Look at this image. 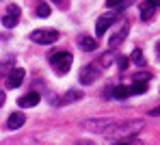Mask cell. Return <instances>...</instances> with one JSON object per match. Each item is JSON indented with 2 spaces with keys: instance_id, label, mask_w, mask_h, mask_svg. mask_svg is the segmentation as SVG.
<instances>
[{
  "instance_id": "cell-1",
  "label": "cell",
  "mask_w": 160,
  "mask_h": 145,
  "mask_svg": "<svg viewBox=\"0 0 160 145\" xmlns=\"http://www.w3.org/2000/svg\"><path fill=\"white\" fill-rule=\"evenodd\" d=\"M143 128H145L143 119H128V121H123V123H115L106 132V137L112 139V141H126V139H130V137H136Z\"/></svg>"
},
{
  "instance_id": "cell-2",
  "label": "cell",
  "mask_w": 160,
  "mask_h": 145,
  "mask_svg": "<svg viewBox=\"0 0 160 145\" xmlns=\"http://www.w3.org/2000/svg\"><path fill=\"white\" fill-rule=\"evenodd\" d=\"M72 61H74V57L69 52H56L50 57V65L56 74H67L69 67H72Z\"/></svg>"
},
{
  "instance_id": "cell-3",
  "label": "cell",
  "mask_w": 160,
  "mask_h": 145,
  "mask_svg": "<svg viewBox=\"0 0 160 145\" xmlns=\"http://www.w3.org/2000/svg\"><path fill=\"white\" fill-rule=\"evenodd\" d=\"M58 39V30L54 28H39L30 32V41L35 43H41V46H50V43H56Z\"/></svg>"
},
{
  "instance_id": "cell-4",
  "label": "cell",
  "mask_w": 160,
  "mask_h": 145,
  "mask_svg": "<svg viewBox=\"0 0 160 145\" xmlns=\"http://www.w3.org/2000/svg\"><path fill=\"white\" fill-rule=\"evenodd\" d=\"M115 123H117L115 119L98 117V119H87V121H82V128H84V130H91V132H108Z\"/></svg>"
},
{
  "instance_id": "cell-5",
  "label": "cell",
  "mask_w": 160,
  "mask_h": 145,
  "mask_svg": "<svg viewBox=\"0 0 160 145\" xmlns=\"http://www.w3.org/2000/svg\"><path fill=\"white\" fill-rule=\"evenodd\" d=\"M128 30H130V24H128L126 20H121V22L117 24V28H115V32H112V35L108 37V46H110V48L115 50V48H117V46H119V43H121V41L126 39Z\"/></svg>"
},
{
  "instance_id": "cell-6",
  "label": "cell",
  "mask_w": 160,
  "mask_h": 145,
  "mask_svg": "<svg viewBox=\"0 0 160 145\" xmlns=\"http://www.w3.org/2000/svg\"><path fill=\"white\" fill-rule=\"evenodd\" d=\"M115 22H117V13H104V15H100L98 22H95V35L98 37H104Z\"/></svg>"
},
{
  "instance_id": "cell-7",
  "label": "cell",
  "mask_w": 160,
  "mask_h": 145,
  "mask_svg": "<svg viewBox=\"0 0 160 145\" xmlns=\"http://www.w3.org/2000/svg\"><path fill=\"white\" fill-rule=\"evenodd\" d=\"M20 15H22L20 7H18V4H9V7L4 9V15H2V24H4L7 28H13V26L18 24Z\"/></svg>"
},
{
  "instance_id": "cell-8",
  "label": "cell",
  "mask_w": 160,
  "mask_h": 145,
  "mask_svg": "<svg viewBox=\"0 0 160 145\" xmlns=\"http://www.w3.org/2000/svg\"><path fill=\"white\" fill-rule=\"evenodd\" d=\"M98 78H100V69H98L95 65H84V67L80 69V74H78V80L82 85H93Z\"/></svg>"
},
{
  "instance_id": "cell-9",
  "label": "cell",
  "mask_w": 160,
  "mask_h": 145,
  "mask_svg": "<svg viewBox=\"0 0 160 145\" xmlns=\"http://www.w3.org/2000/svg\"><path fill=\"white\" fill-rule=\"evenodd\" d=\"M24 76H26V72H24L22 67H15V69L7 76V87L9 89H18L22 82H24Z\"/></svg>"
},
{
  "instance_id": "cell-10",
  "label": "cell",
  "mask_w": 160,
  "mask_h": 145,
  "mask_svg": "<svg viewBox=\"0 0 160 145\" xmlns=\"http://www.w3.org/2000/svg\"><path fill=\"white\" fill-rule=\"evenodd\" d=\"M78 48L84 50V52H93V50H98V39H93V37H89V35H80L78 37Z\"/></svg>"
},
{
  "instance_id": "cell-11",
  "label": "cell",
  "mask_w": 160,
  "mask_h": 145,
  "mask_svg": "<svg viewBox=\"0 0 160 145\" xmlns=\"http://www.w3.org/2000/svg\"><path fill=\"white\" fill-rule=\"evenodd\" d=\"M39 100H41V95H39V93H35V91H30V93L22 95V98L18 100V106H22V108H30V106L39 104Z\"/></svg>"
},
{
  "instance_id": "cell-12",
  "label": "cell",
  "mask_w": 160,
  "mask_h": 145,
  "mask_svg": "<svg viewBox=\"0 0 160 145\" xmlns=\"http://www.w3.org/2000/svg\"><path fill=\"white\" fill-rule=\"evenodd\" d=\"M24 121H26V115L24 113H13V115L7 119V130H18V128L24 126Z\"/></svg>"
},
{
  "instance_id": "cell-13",
  "label": "cell",
  "mask_w": 160,
  "mask_h": 145,
  "mask_svg": "<svg viewBox=\"0 0 160 145\" xmlns=\"http://www.w3.org/2000/svg\"><path fill=\"white\" fill-rule=\"evenodd\" d=\"M110 95H112V98H117V100H126V98H130V91H128L126 85H117V87L110 91Z\"/></svg>"
},
{
  "instance_id": "cell-14",
  "label": "cell",
  "mask_w": 160,
  "mask_h": 145,
  "mask_svg": "<svg viewBox=\"0 0 160 145\" xmlns=\"http://www.w3.org/2000/svg\"><path fill=\"white\" fill-rule=\"evenodd\" d=\"M115 57H117V52H115V50H110V52H104V54L100 57V65H102V67H108V65H112V63H115L112 58H115Z\"/></svg>"
},
{
  "instance_id": "cell-15",
  "label": "cell",
  "mask_w": 160,
  "mask_h": 145,
  "mask_svg": "<svg viewBox=\"0 0 160 145\" xmlns=\"http://www.w3.org/2000/svg\"><path fill=\"white\" fill-rule=\"evenodd\" d=\"M128 58H130L132 63H136V65H141V67H143V65L147 63V61H145V54H143L141 50H134V52H132V54H130Z\"/></svg>"
},
{
  "instance_id": "cell-16",
  "label": "cell",
  "mask_w": 160,
  "mask_h": 145,
  "mask_svg": "<svg viewBox=\"0 0 160 145\" xmlns=\"http://www.w3.org/2000/svg\"><path fill=\"white\" fill-rule=\"evenodd\" d=\"M154 11H156V9H152L149 4L143 2V4H141V20H152V18H154Z\"/></svg>"
},
{
  "instance_id": "cell-17",
  "label": "cell",
  "mask_w": 160,
  "mask_h": 145,
  "mask_svg": "<svg viewBox=\"0 0 160 145\" xmlns=\"http://www.w3.org/2000/svg\"><path fill=\"white\" fill-rule=\"evenodd\" d=\"M80 98H82V93H80V91H67V93H65V98L61 100V104H67V102H72V100L76 102V100H80Z\"/></svg>"
},
{
  "instance_id": "cell-18",
  "label": "cell",
  "mask_w": 160,
  "mask_h": 145,
  "mask_svg": "<svg viewBox=\"0 0 160 145\" xmlns=\"http://www.w3.org/2000/svg\"><path fill=\"white\" fill-rule=\"evenodd\" d=\"M35 13H37L39 18H48V15H50V7H48L46 2H39V4H37V11H35Z\"/></svg>"
},
{
  "instance_id": "cell-19",
  "label": "cell",
  "mask_w": 160,
  "mask_h": 145,
  "mask_svg": "<svg viewBox=\"0 0 160 145\" xmlns=\"http://www.w3.org/2000/svg\"><path fill=\"white\" fill-rule=\"evenodd\" d=\"M132 78H134V82H145V85H147V82L152 80V74H147V72H145V74L138 72V74H134Z\"/></svg>"
},
{
  "instance_id": "cell-20",
  "label": "cell",
  "mask_w": 160,
  "mask_h": 145,
  "mask_svg": "<svg viewBox=\"0 0 160 145\" xmlns=\"http://www.w3.org/2000/svg\"><path fill=\"white\" fill-rule=\"evenodd\" d=\"M128 91H130V93H145V91H147V85H145V82H134L132 87H128Z\"/></svg>"
},
{
  "instance_id": "cell-21",
  "label": "cell",
  "mask_w": 160,
  "mask_h": 145,
  "mask_svg": "<svg viewBox=\"0 0 160 145\" xmlns=\"http://www.w3.org/2000/svg\"><path fill=\"white\" fill-rule=\"evenodd\" d=\"M126 0H106V7L108 9H117V7H121Z\"/></svg>"
},
{
  "instance_id": "cell-22",
  "label": "cell",
  "mask_w": 160,
  "mask_h": 145,
  "mask_svg": "<svg viewBox=\"0 0 160 145\" xmlns=\"http://www.w3.org/2000/svg\"><path fill=\"white\" fill-rule=\"evenodd\" d=\"M130 65V58L128 57H119V69H126Z\"/></svg>"
},
{
  "instance_id": "cell-23",
  "label": "cell",
  "mask_w": 160,
  "mask_h": 145,
  "mask_svg": "<svg viewBox=\"0 0 160 145\" xmlns=\"http://www.w3.org/2000/svg\"><path fill=\"white\" fill-rule=\"evenodd\" d=\"M143 2H145V4H149L152 9H158V7H160V0H143Z\"/></svg>"
},
{
  "instance_id": "cell-24",
  "label": "cell",
  "mask_w": 160,
  "mask_h": 145,
  "mask_svg": "<svg viewBox=\"0 0 160 145\" xmlns=\"http://www.w3.org/2000/svg\"><path fill=\"white\" fill-rule=\"evenodd\" d=\"M2 102H4V93H0V106H2Z\"/></svg>"
},
{
  "instance_id": "cell-25",
  "label": "cell",
  "mask_w": 160,
  "mask_h": 145,
  "mask_svg": "<svg viewBox=\"0 0 160 145\" xmlns=\"http://www.w3.org/2000/svg\"><path fill=\"white\" fill-rule=\"evenodd\" d=\"M117 145H128V143H126V141H119V143H117Z\"/></svg>"
},
{
  "instance_id": "cell-26",
  "label": "cell",
  "mask_w": 160,
  "mask_h": 145,
  "mask_svg": "<svg viewBox=\"0 0 160 145\" xmlns=\"http://www.w3.org/2000/svg\"><path fill=\"white\" fill-rule=\"evenodd\" d=\"M52 2H56V4H61V2H63V0H52Z\"/></svg>"
}]
</instances>
